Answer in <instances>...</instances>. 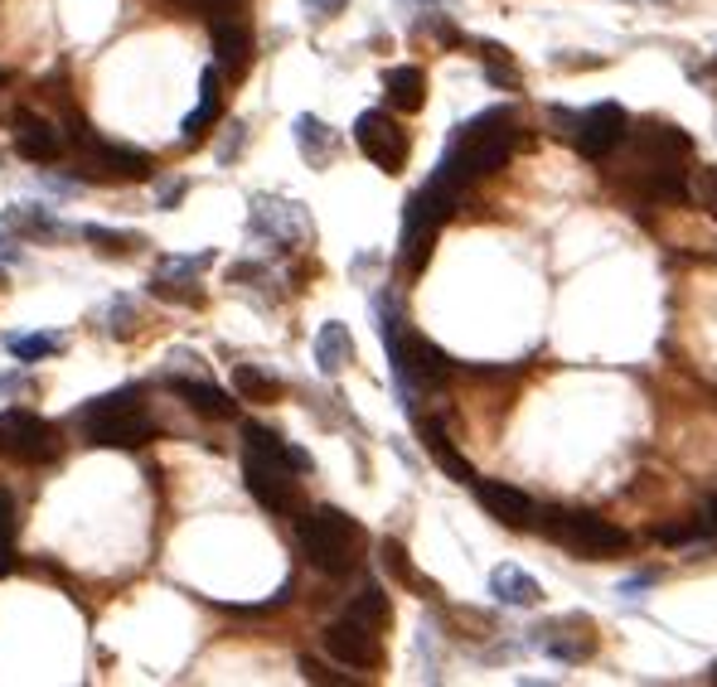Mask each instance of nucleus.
I'll list each match as a JSON object with an SVG mask.
<instances>
[{"label":"nucleus","instance_id":"1","mask_svg":"<svg viewBox=\"0 0 717 687\" xmlns=\"http://www.w3.org/2000/svg\"><path fill=\"white\" fill-rule=\"evenodd\" d=\"M514 151H519V121H514L509 107H490V111H480V117H470L466 127H456V137L446 145L432 179H442L446 189L461 194L470 179L504 170Z\"/></svg>","mask_w":717,"mask_h":687},{"label":"nucleus","instance_id":"2","mask_svg":"<svg viewBox=\"0 0 717 687\" xmlns=\"http://www.w3.org/2000/svg\"><path fill=\"white\" fill-rule=\"evenodd\" d=\"M301 552L306 561L325 577H350L358 567V552H364V528L340 509H310L296 528Z\"/></svg>","mask_w":717,"mask_h":687},{"label":"nucleus","instance_id":"3","mask_svg":"<svg viewBox=\"0 0 717 687\" xmlns=\"http://www.w3.org/2000/svg\"><path fill=\"white\" fill-rule=\"evenodd\" d=\"M83 431L93 446H111V450H137L155 436L151 412L141 407V392L137 388H121L107 392V398L87 402L83 407Z\"/></svg>","mask_w":717,"mask_h":687},{"label":"nucleus","instance_id":"4","mask_svg":"<svg viewBox=\"0 0 717 687\" xmlns=\"http://www.w3.org/2000/svg\"><path fill=\"white\" fill-rule=\"evenodd\" d=\"M538 528H543L553 543H563L567 552H577V557H621V552H631L635 537L625 533V528H615L611 518L601 513H581V509H553L538 518Z\"/></svg>","mask_w":717,"mask_h":687},{"label":"nucleus","instance_id":"5","mask_svg":"<svg viewBox=\"0 0 717 687\" xmlns=\"http://www.w3.org/2000/svg\"><path fill=\"white\" fill-rule=\"evenodd\" d=\"M451 204H456V189H446L442 179H427V185L412 194L408 213H402V252H398V262L408 266V272H422V266H427L436 228L446 223Z\"/></svg>","mask_w":717,"mask_h":687},{"label":"nucleus","instance_id":"6","mask_svg":"<svg viewBox=\"0 0 717 687\" xmlns=\"http://www.w3.org/2000/svg\"><path fill=\"white\" fill-rule=\"evenodd\" d=\"M0 450L10 460H20V465H49L63 450V441H59V426L44 422L39 412L5 407L0 412Z\"/></svg>","mask_w":717,"mask_h":687},{"label":"nucleus","instance_id":"7","mask_svg":"<svg viewBox=\"0 0 717 687\" xmlns=\"http://www.w3.org/2000/svg\"><path fill=\"white\" fill-rule=\"evenodd\" d=\"M291 470L296 465L282 455H262V450H248V455H243V479H248L252 499L272 513L301 509V489H296V479H291Z\"/></svg>","mask_w":717,"mask_h":687},{"label":"nucleus","instance_id":"8","mask_svg":"<svg viewBox=\"0 0 717 687\" xmlns=\"http://www.w3.org/2000/svg\"><path fill=\"white\" fill-rule=\"evenodd\" d=\"M78 145H83V161H78V170L87 179H117V185H131V179H151V155L145 151H131V145H107V141H93L83 127L73 131Z\"/></svg>","mask_w":717,"mask_h":687},{"label":"nucleus","instance_id":"9","mask_svg":"<svg viewBox=\"0 0 717 687\" xmlns=\"http://www.w3.org/2000/svg\"><path fill=\"white\" fill-rule=\"evenodd\" d=\"M354 145L384 175H402V165H408V155H412L408 131H402L398 121L388 117V111H364V117L354 121Z\"/></svg>","mask_w":717,"mask_h":687},{"label":"nucleus","instance_id":"10","mask_svg":"<svg viewBox=\"0 0 717 687\" xmlns=\"http://www.w3.org/2000/svg\"><path fill=\"white\" fill-rule=\"evenodd\" d=\"M320 644L334 663H344V668H358V673L384 668V644H378V635L368 625H358V619H350V615L334 619V625H325Z\"/></svg>","mask_w":717,"mask_h":687},{"label":"nucleus","instance_id":"11","mask_svg":"<svg viewBox=\"0 0 717 687\" xmlns=\"http://www.w3.org/2000/svg\"><path fill=\"white\" fill-rule=\"evenodd\" d=\"M625 137H631V117H625V107L621 103H601V107H587L577 117V131H573V141H577V151L587 155L591 165L597 161H607V155L621 145Z\"/></svg>","mask_w":717,"mask_h":687},{"label":"nucleus","instance_id":"12","mask_svg":"<svg viewBox=\"0 0 717 687\" xmlns=\"http://www.w3.org/2000/svg\"><path fill=\"white\" fill-rule=\"evenodd\" d=\"M538 644L548 649V659H557V663H587L591 653H597V625H591L587 615H567V619H557V625H548V629H538Z\"/></svg>","mask_w":717,"mask_h":687},{"label":"nucleus","instance_id":"13","mask_svg":"<svg viewBox=\"0 0 717 687\" xmlns=\"http://www.w3.org/2000/svg\"><path fill=\"white\" fill-rule=\"evenodd\" d=\"M475 499L490 518H499L504 528H538V504L524 489L504 479H475Z\"/></svg>","mask_w":717,"mask_h":687},{"label":"nucleus","instance_id":"14","mask_svg":"<svg viewBox=\"0 0 717 687\" xmlns=\"http://www.w3.org/2000/svg\"><path fill=\"white\" fill-rule=\"evenodd\" d=\"M15 151L25 155L30 165H54L63 155V137H59V127H54V121L20 111V117H15Z\"/></svg>","mask_w":717,"mask_h":687},{"label":"nucleus","instance_id":"15","mask_svg":"<svg viewBox=\"0 0 717 687\" xmlns=\"http://www.w3.org/2000/svg\"><path fill=\"white\" fill-rule=\"evenodd\" d=\"M214 59H219V69L233 73V78L248 73V63H252V35H248V25H243L238 15H233V20H214Z\"/></svg>","mask_w":717,"mask_h":687},{"label":"nucleus","instance_id":"16","mask_svg":"<svg viewBox=\"0 0 717 687\" xmlns=\"http://www.w3.org/2000/svg\"><path fill=\"white\" fill-rule=\"evenodd\" d=\"M490 595H495L499 605H514V611H533V605H543V585H538L524 567H495L490 571Z\"/></svg>","mask_w":717,"mask_h":687},{"label":"nucleus","instance_id":"17","mask_svg":"<svg viewBox=\"0 0 717 687\" xmlns=\"http://www.w3.org/2000/svg\"><path fill=\"white\" fill-rule=\"evenodd\" d=\"M422 446H427V455L436 460V470H446L451 479H461V484H475V479H480L475 465H470L461 450L451 446V436H446V426L436 422V416H427V422H422Z\"/></svg>","mask_w":717,"mask_h":687},{"label":"nucleus","instance_id":"18","mask_svg":"<svg viewBox=\"0 0 717 687\" xmlns=\"http://www.w3.org/2000/svg\"><path fill=\"white\" fill-rule=\"evenodd\" d=\"M384 93H388V107L422 111L427 107V73H422L418 63H398V69L384 73Z\"/></svg>","mask_w":717,"mask_h":687},{"label":"nucleus","instance_id":"19","mask_svg":"<svg viewBox=\"0 0 717 687\" xmlns=\"http://www.w3.org/2000/svg\"><path fill=\"white\" fill-rule=\"evenodd\" d=\"M219 111H223V78L219 69H204V78H199V107L185 117V141H204V131L219 121Z\"/></svg>","mask_w":717,"mask_h":687},{"label":"nucleus","instance_id":"20","mask_svg":"<svg viewBox=\"0 0 717 687\" xmlns=\"http://www.w3.org/2000/svg\"><path fill=\"white\" fill-rule=\"evenodd\" d=\"M451 368L456 364L432 340H412L408 344V374H412L418 388H436V382H446V378H451Z\"/></svg>","mask_w":717,"mask_h":687},{"label":"nucleus","instance_id":"21","mask_svg":"<svg viewBox=\"0 0 717 687\" xmlns=\"http://www.w3.org/2000/svg\"><path fill=\"white\" fill-rule=\"evenodd\" d=\"M316 364H320V374H330V378L354 364V340H350V330H344L340 320H330L316 334Z\"/></svg>","mask_w":717,"mask_h":687},{"label":"nucleus","instance_id":"22","mask_svg":"<svg viewBox=\"0 0 717 687\" xmlns=\"http://www.w3.org/2000/svg\"><path fill=\"white\" fill-rule=\"evenodd\" d=\"M175 392L199 416H209V422H228V416H233V398L223 388H214V382H175Z\"/></svg>","mask_w":717,"mask_h":687},{"label":"nucleus","instance_id":"23","mask_svg":"<svg viewBox=\"0 0 717 687\" xmlns=\"http://www.w3.org/2000/svg\"><path fill=\"white\" fill-rule=\"evenodd\" d=\"M350 619L368 625L374 635H388V625H393V605H388L384 585H364V591L350 601Z\"/></svg>","mask_w":717,"mask_h":687},{"label":"nucleus","instance_id":"24","mask_svg":"<svg viewBox=\"0 0 717 687\" xmlns=\"http://www.w3.org/2000/svg\"><path fill=\"white\" fill-rule=\"evenodd\" d=\"M233 392H238L243 402H282V382L272 374H262V368H252V364L233 368Z\"/></svg>","mask_w":717,"mask_h":687},{"label":"nucleus","instance_id":"25","mask_svg":"<svg viewBox=\"0 0 717 687\" xmlns=\"http://www.w3.org/2000/svg\"><path fill=\"white\" fill-rule=\"evenodd\" d=\"M296 145L310 165H325L330 161V131L320 127L316 117H296Z\"/></svg>","mask_w":717,"mask_h":687},{"label":"nucleus","instance_id":"26","mask_svg":"<svg viewBox=\"0 0 717 687\" xmlns=\"http://www.w3.org/2000/svg\"><path fill=\"white\" fill-rule=\"evenodd\" d=\"M10 354H15L20 364H39V358L63 354V340L59 334H15V340H10Z\"/></svg>","mask_w":717,"mask_h":687},{"label":"nucleus","instance_id":"27","mask_svg":"<svg viewBox=\"0 0 717 687\" xmlns=\"http://www.w3.org/2000/svg\"><path fill=\"white\" fill-rule=\"evenodd\" d=\"M378 552H384V567H388V571H393V577H398V581H408V585H418V591H427V595H432V581H422V577H418V567H412V557H408V547H402V543H398V537H388V543H384V547H378Z\"/></svg>","mask_w":717,"mask_h":687},{"label":"nucleus","instance_id":"28","mask_svg":"<svg viewBox=\"0 0 717 687\" xmlns=\"http://www.w3.org/2000/svg\"><path fill=\"white\" fill-rule=\"evenodd\" d=\"M15 567V499L0 489V577Z\"/></svg>","mask_w":717,"mask_h":687},{"label":"nucleus","instance_id":"29","mask_svg":"<svg viewBox=\"0 0 717 687\" xmlns=\"http://www.w3.org/2000/svg\"><path fill=\"white\" fill-rule=\"evenodd\" d=\"M480 59H485V73L495 78L499 87H519V73H514L509 49H504V44H480Z\"/></svg>","mask_w":717,"mask_h":687},{"label":"nucleus","instance_id":"30","mask_svg":"<svg viewBox=\"0 0 717 687\" xmlns=\"http://www.w3.org/2000/svg\"><path fill=\"white\" fill-rule=\"evenodd\" d=\"M5 228H25V233H59V223L49 213H35V209H10L5 213Z\"/></svg>","mask_w":717,"mask_h":687},{"label":"nucleus","instance_id":"31","mask_svg":"<svg viewBox=\"0 0 717 687\" xmlns=\"http://www.w3.org/2000/svg\"><path fill=\"white\" fill-rule=\"evenodd\" d=\"M87 242H97L103 252H131L137 247V238H127V233H107V228H83Z\"/></svg>","mask_w":717,"mask_h":687},{"label":"nucleus","instance_id":"32","mask_svg":"<svg viewBox=\"0 0 717 687\" xmlns=\"http://www.w3.org/2000/svg\"><path fill=\"white\" fill-rule=\"evenodd\" d=\"M698 537V528L693 523H669V528H659V543L665 547H683V543H693Z\"/></svg>","mask_w":717,"mask_h":687},{"label":"nucleus","instance_id":"33","mask_svg":"<svg viewBox=\"0 0 717 687\" xmlns=\"http://www.w3.org/2000/svg\"><path fill=\"white\" fill-rule=\"evenodd\" d=\"M301 673H306V683H350V678L330 673V668H325V663H316V659H301Z\"/></svg>","mask_w":717,"mask_h":687},{"label":"nucleus","instance_id":"34","mask_svg":"<svg viewBox=\"0 0 717 687\" xmlns=\"http://www.w3.org/2000/svg\"><path fill=\"white\" fill-rule=\"evenodd\" d=\"M204 10H209V20H233L243 10V0H204Z\"/></svg>","mask_w":717,"mask_h":687},{"label":"nucleus","instance_id":"35","mask_svg":"<svg viewBox=\"0 0 717 687\" xmlns=\"http://www.w3.org/2000/svg\"><path fill=\"white\" fill-rule=\"evenodd\" d=\"M703 204H708V213L717 218V165L713 170H703Z\"/></svg>","mask_w":717,"mask_h":687},{"label":"nucleus","instance_id":"36","mask_svg":"<svg viewBox=\"0 0 717 687\" xmlns=\"http://www.w3.org/2000/svg\"><path fill=\"white\" fill-rule=\"evenodd\" d=\"M698 537H717V499L703 509V523H698Z\"/></svg>","mask_w":717,"mask_h":687},{"label":"nucleus","instance_id":"37","mask_svg":"<svg viewBox=\"0 0 717 687\" xmlns=\"http://www.w3.org/2000/svg\"><path fill=\"white\" fill-rule=\"evenodd\" d=\"M310 10H316V15H340L344 5H350V0H306Z\"/></svg>","mask_w":717,"mask_h":687},{"label":"nucleus","instance_id":"38","mask_svg":"<svg viewBox=\"0 0 717 687\" xmlns=\"http://www.w3.org/2000/svg\"><path fill=\"white\" fill-rule=\"evenodd\" d=\"M708 678H713V683H717V663H713V668H708Z\"/></svg>","mask_w":717,"mask_h":687},{"label":"nucleus","instance_id":"39","mask_svg":"<svg viewBox=\"0 0 717 687\" xmlns=\"http://www.w3.org/2000/svg\"><path fill=\"white\" fill-rule=\"evenodd\" d=\"M713 69H717V54H713Z\"/></svg>","mask_w":717,"mask_h":687}]
</instances>
